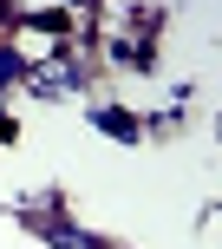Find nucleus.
I'll return each instance as SVG.
<instances>
[{
  "label": "nucleus",
  "mask_w": 222,
  "mask_h": 249,
  "mask_svg": "<svg viewBox=\"0 0 222 249\" xmlns=\"http://www.w3.org/2000/svg\"><path fill=\"white\" fill-rule=\"evenodd\" d=\"M46 243H52V249H98V236H85V230H72V223H52Z\"/></svg>",
  "instance_id": "nucleus-4"
},
{
  "label": "nucleus",
  "mask_w": 222,
  "mask_h": 249,
  "mask_svg": "<svg viewBox=\"0 0 222 249\" xmlns=\"http://www.w3.org/2000/svg\"><path fill=\"white\" fill-rule=\"evenodd\" d=\"M92 124H98L105 138H118V144H137V138H144V124L124 112V105H98V112H92Z\"/></svg>",
  "instance_id": "nucleus-3"
},
{
  "label": "nucleus",
  "mask_w": 222,
  "mask_h": 249,
  "mask_svg": "<svg viewBox=\"0 0 222 249\" xmlns=\"http://www.w3.org/2000/svg\"><path fill=\"white\" fill-rule=\"evenodd\" d=\"M105 46H111V59L131 66V72H150V66H157V46H150L144 33H118V39H105Z\"/></svg>",
  "instance_id": "nucleus-2"
},
{
  "label": "nucleus",
  "mask_w": 222,
  "mask_h": 249,
  "mask_svg": "<svg viewBox=\"0 0 222 249\" xmlns=\"http://www.w3.org/2000/svg\"><path fill=\"white\" fill-rule=\"evenodd\" d=\"M0 144H13V118H0Z\"/></svg>",
  "instance_id": "nucleus-6"
},
{
  "label": "nucleus",
  "mask_w": 222,
  "mask_h": 249,
  "mask_svg": "<svg viewBox=\"0 0 222 249\" xmlns=\"http://www.w3.org/2000/svg\"><path fill=\"white\" fill-rule=\"evenodd\" d=\"M7 79H20V59H13L7 46H0V86H7Z\"/></svg>",
  "instance_id": "nucleus-5"
},
{
  "label": "nucleus",
  "mask_w": 222,
  "mask_h": 249,
  "mask_svg": "<svg viewBox=\"0 0 222 249\" xmlns=\"http://www.w3.org/2000/svg\"><path fill=\"white\" fill-rule=\"evenodd\" d=\"M79 86H85V59H79V53H59V59H46V66H26V92H33V99H79Z\"/></svg>",
  "instance_id": "nucleus-1"
}]
</instances>
